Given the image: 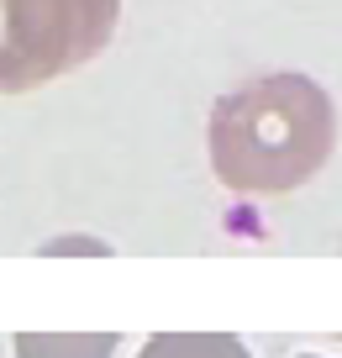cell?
<instances>
[{
  "label": "cell",
  "mask_w": 342,
  "mask_h": 358,
  "mask_svg": "<svg viewBox=\"0 0 342 358\" xmlns=\"http://www.w3.org/2000/svg\"><path fill=\"white\" fill-rule=\"evenodd\" d=\"M337 148V106L311 74H264L211 106L206 153L227 190L295 195Z\"/></svg>",
  "instance_id": "1"
},
{
  "label": "cell",
  "mask_w": 342,
  "mask_h": 358,
  "mask_svg": "<svg viewBox=\"0 0 342 358\" xmlns=\"http://www.w3.org/2000/svg\"><path fill=\"white\" fill-rule=\"evenodd\" d=\"M116 22L122 0H0V95H32L95 64Z\"/></svg>",
  "instance_id": "2"
},
{
  "label": "cell",
  "mask_w": 342,
  "mask_h": 358,
  "mask_svg": "<svg viewBox=\"0 0 342 358\" xmlns=\"http://www.w3.org/2000/svg\"><path fill=\"white\" fill-rule=\"evenodd\" d=\"M137 358H253L243 337L227 332H158L143 343Z\"/></svg>",
  "instance_id": "3"
},
{
  "label": "cell",
  "mask_w": 342,
  "mask_h": 358,
  "mask_svg": "<svg viewBox=\"0 0 342 358\" xmlns=\"http://www.w3.org/2000/svg\"><path fill=\"white\" fill-rule=\"evenodd\" d=\"M111 353H116V332H69V337L22 332L16 337V358H111Z\"/></svg>",
  "instance_id": "4"
},
{
  "label": "cell",
  "mask_w": 342,
  "mask_h": 358,
  "mask_svg": "<svg viewBox=\"0 0 342 358\" xmlns=\"http://www.w3.org/2000/svg\"><path fill=\"white\" fill-rule=\"evenodd\" d=\"M300 358H321V353H300Z\"/></svg>",
  "instance_id": "5"
}]
</instances>
